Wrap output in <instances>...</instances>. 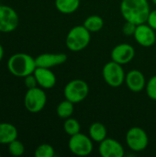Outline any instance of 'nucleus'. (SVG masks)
<instances>
[{
  "label": "nucleus",
  "instance_id": "4",
  "mask_svg": "<svg viewBox=\"0 0 156 157\" xmlns=\"http://www.w3.org/2000/svg\"><path fill=\"white\" fill-rule=\"evenodd\" d=\"M89 94L88 84L82 79H74L66 84L63 89L65 99L76 104L84 101Z\"/></svg>",
  "mask_w": 156,
  "mask_h": 157
},
{
  "label": "nucleus",
  "instance_id": "31",
  "mask_svg": "<svg viewBox=\"0 0 156 157\" xmlns=\"http://www.w3.org/2000/svg\"><path fill=\"white\" fill-rule=\"evenodd\" d=\"M0 32H1V31H0Z\"/></svg>",
  "mask_w": 156,
  "mask_h": 157
},
{
  "label": "nucleus",
  "instance_id": "29",
  "mask_svg": "<svg viewBox=\"0 0 156 157\" xmlns=\"http://www.w3.org/2000/svg\"><path fill=\"white\" fill-rule=\"evenodd\" d=\"M152 2H153V3H154V4L156 6V0H152Z\"/></svg>",
  "mask_w": 156,
  "mask_h": 157
},
{
  "label": "nucleus",
  "instance_id": "15",
  "mask_svg": "<svg viewBox=\"0 0 156 157\" xmlns=\"http://www.w3.org/2000/svg\"><path fill=\"white\" fill-rule=\"evenodd\" d=\"M33 74L37 79L38 85L44 89L52 88L56 84V76L50 68L36 67Z\"/></svg>",
  "mask_w": 156,
  "mask_h": 157
},
{
  "label": "nucleus",
  "instance_id": "13",
  "mask_svg": "<svg viewBox=\"0 0 156 157\" xmlns=\"http://www.w3.org/2000/svg\"><path fill=\"white\" fill-rule=\"evenodd\" d=\"M67 61L65 53H43L35 58L37 67L51 68L64 63Z\"/></svg>",
  "mask_w": 156,
  "mask_h": 157
},
{
  "label": "nucleus",
  "instance_id": "6",
  "mask_svg": "<svg viewBox=\"0 0 156 157\" xmlns=\"http://www.w3.org/2000/svg\"><path fill=\"white\" fill-rule=\"evenodd\" d=\"M68 147L70 152L74 155L87 156L93 152L94 144L89 135L79 132L73 136H70Z\"/></svg>",
  "mask_w": 156,
  "mask_h": 157
},
{
  "label": "nucleus",
  "instance_id": "10",
  "mask_svg": "<svg viewBox=\"0 0 156 157\" xmlns=\"http://www.w3.org/2000/svg\"><path fill=\"white\" fill-rule=\"evenodd\" d=\"M138 44L143 47H151L156 41L155 29H154L147 23L137 25L135 33L133 35Z\"/></svg>",
  "mask_w": 156,
  "mask_h": 157
},
{
  "label": "nucleus",
  "instance_id": "2",
  "mask_svg": "<svg viewBox=\"0 0 156 157\" xmlns=\"http://www.w3.org/2000/svg\"><path fill=\"white\" fill-rule=\"evenodd\" d=\"M36 67L35 59L27 53H16L7 62L9 72L17 77H26L33 74Z\"/></svg>",
  "mask_w": 156,
  "mask_h": 157
},
{
  "label": "nucleus",
  "instance_id": "20",
  "mask_svg": "<svg viewBox=\"0 0 156 157\" xmlns=\"http://www.w3.org/2000/svg\"><path fill=\"white\" fill-rule=\"evenodd\" d=\"M74 111V103L71 102L68 99L62 101L56 109L57 115L62 119H68L70 118Z\"/></svg>",
  "mask_w": 156,
  "mask_h": 157
},
{
  "label": "nucleus",
  "instance_id": "30",
  "mask_svg": "<svg viewBox=\"0 0 156 157\" xmlns=\"http://www.w3.org/2000/svg\"><path fill=\"white\" fill-rule=\"evenodd\" d=\"M0 156H1V154H0Z\"/></svg>",
  "mask_w": 156,
  "mask_h": 157
},
{
  "label": "nucleus",
  "instance_id": "25",
  "mask_svg": "<svg viewBox=\"0 0 156 157\" xmlns=\"http://www.w3.org/2000/svg\"><path fill=\"white\" fill-rule=\"evenodd\" d=\"M137 25H135L132 22L130 21H125L123 27H122V32L126 36H133L136 30Z\"/></svg>",
  "mask_w": 156,
  "mask_h": 157
},
{
  "label": "nucleus",
  "instance_id": "12",
  "mask_svg": "<svg viewBox=\"0 0 156 157\" xmlns=\"http://www.w3.org/2000/svg\"><path fill=\"white\" fill-rule=\"evenodd\" d=\"M98 152L102 157H123L125 155L122 144L112 138H106L99 143Z\"/></svg>",
  "mask_w": 156,
  "mask_h": 157
},
{
  "label": "nucleus",
  "instance_id": "7",
  "mask_svg": "<svg viewBox=\"0 0 156 157\" xmlns=\"http://www.w3.org/2000/svg\"><path fill=\"white\" fill-rule=\"evenodd\" d=\"M46 101L47 97L45 92L39 87H34L28 89L24 98V105L28 111L31 113H38L43 109L46 105Z\"/></svg>",
  "mask_w": 156,
  "mask_h": 157
},
{
  "label": "nucleus",
  "instance_id": "3",
  "mask_svg": "<svg viewBox=\"0 0 156 157\" xmlns=\"http://www.w3.org/2000/svg\"><path fill=\"white\" fill-rule=\"evenodd\" d=\"M91 40V32L84 25H77L72 28L65 40L67 48L72 52H80L86 49Z\"/></svg>",
  "mask_w": 156,
  "mask_h": 157
},
{
  "label": "nucleus",
  "instance_id": "23",
  "mask_svg": "<svg viewBox=\"0 0 156 157\" xmlns=\"http://www.w3.org/2000/svg\"><path fill=\"white\" fill-rule=\"evenodd\" d=\"M8 151L9 154L13 156H20L24 154L25 147L21 142L16 139L8 144Z\"/></svg>",
  "mask_w": 156,
  "mask_h": 157
},
{
  "label": "nucleus",
  "instance_id": "5",
  "mask_svg": "<svg viewBox=\"0 0 156 157\" xmlns=\"http://www.w3.org/2000/svg\"><path fill=\"white\" fill-rule=\"evenodd\" d=\"M104 81L111 87H119L125 82V72L121 64L110 61L107 63L102 69Z\"/></svg>",
  "mask_w": 156,
  "mask_h": 157
},
{
  "label": "nucleus",
  "instance_id": "9",
  "mask_svg": "<svg viewBox=\"0 0 156 157\" xmlns=\"http://www.w3.org/2000/svg\"><path fill=\"white\" fill-rule=\"evenodd\" d=\"M19 22L17 13L10 6H0V31L11 32L17 29Z\"/></svg>",
  "mask_w": 156,
  "mask_h": 157
},
{
  "label": "nucleus",
  "instance_id": "17",
  "mask_svg": "<svg viewBox=\"0 0 156 157\" xmlns=\"http://www.w3.org/2000/svg\"><path fill=\"white\" fill-rule=\"evenodd\" d=\"M107 128L101 122H94L90 125L88 129V135L92 139L93 142L101 143L103 140L107 138Z\"/></svg>",
  "mask_w": 156,
  "mask_h": 157
},
{
  "label": "nucleus",
  "instance_id": "18",
  "mask_svg": "<svg viewBox=\"0 0 156 157\" xmlns=\"http://www.w3.org/2000/svg\"><path fill=\"white\" fill-rule=\"evenodd\" d=\"M55 6L63 14H73L79 8L80 0H55Z\"/></svg>",
  "mask_w": 156,
  "mask_h": 157
},
{
  "label": "nucleus",
  "instance_id": "14",
  "mask_svg": "<svg viewBox=\"0 0 156 157\" xmlns=\"http://www.w3.org/2000/svg\"><path fill=\"white\" fill-rule=\"evenodd\" d=\"M125 82L128 88L134 93L143 91L146 86V79L144 75L137 69L131 70L127 73Z\"/></svg>",
  "mask_w": 156,
  "mask_h": 157
},
{
  "label": "nucleus",
  "instance_id": "24",
  "mask_svg": "<svg viewBox=\"0 0 156 157\" xmlns=\"http://www.w3.org/2000/svg\"><path fill=\"white\" fill-rule=\"evenodd\" d=\"M145 89L148 97L153 100H156V75L152 76L149 79V81L146 83Z\"/></svg>",
  "mask_w": 156,
  "mask_h": 157
},
{
  "label": "nucleus",
  "instance_id": "1",
  "mask_svg": "<svg viewBox=\"0 0 156 157\" xmlns=\"http://www.w3.org/2000/svg\"><path fill=\"white\" fill-rule=\"evenodd\" d=\"M120 12L125 21L140 25L147 22L151 9L148 0H122Z\"/></svg>",
  "mask_w": 156,
  "mask_h": 157
},
{
  "label": "nucleus",
  "instance_id": "26",
  "mask_svg": "<svg viewBox=\"0 0 156 157\" xmlns=\"http://www.w3.org/2000/svg\"><path fill=\"white\" fill-rule=\"evenodd\" d=\"M24 78H25V86L28 89L37 87L38 82H37V79H36L34 74H31V75L24 77Z\"/></svg>",
  "mask_w": 156,
  "mask_h": 157
},
{
  "label": "nucleus",
  "instance_id": "8",
  "mask_svg": "<svg viewBox=\"0 0 156 157\" xmlns=\"http://www.w3.org/2000/svg\"><path fill=\"white\" fill-rule=\"evenodd\" d=\"M126 143L131 151L143 152L147 148L149 139L143 129L140 127H132L126 133Z\"/></svg>",
  "mask_w": 156,
  "mask_h": 157
},
{
  "label": "nucleus",
  "instance_id": "22",
  "mask_svg": "<svg viewBox=\"0 0 156 157\" xmlns=\"http://www.w3.org/2000/svg\"><path fill=\"white\" fill-rule=\"evenodd\" d=\"M34 155L36 157H53L54 149L51 145L48 144H43L37 147Z\"/></svg>",
  "mask_w": 156,
  "mask_h": 157
},
{
  "label": "nucleus",
  "instance_id": "11",
  "mask_svg": "<svg viewBox=\"0 0 156 157\" xmlns=\"http://www.w3.org/2000/svg\"><path fill=\"white\" fill-rule=\"evenodd\" d=\"M111 60L123 65L131 62L135 56V49L129 43L116 45L111 51Z\"/></svg>",
  "mask_w": 156,
  "mask_h": 157
},
{
  "label": "nucleus",
  "instance_id": "28",
  "mask_svg": "<svg viewBox=\"0 0 156 157\" xmlns=\"http://www.w3.org/2000/svg\"><path fill=\"white\" fill-rule=\"evenodd\" d=\"M3 55H4V49H3L2 45L0 44V62H1V60L3 58Z\"/></svg>",
  "mask_w": 156,
  "mask_h": 157
},
{
  "label": "nucleus",
  "instance_id": "16",
  "mask_svg": "<svg viewBox=\"0 0 156 157\" xmlns=\"http://www.w3.org/2000/svg\"><path fill=\"white\" fill-rule=\"evenodd\" d=\"M17 137L16 127L10 123H0V144H9Z\"/></svg>",
  "mask_w": 156,
  "mask_h": 157
},
{
  "label": "nucleus",
  "instance_id": "27",
  "mask_svg": "<svg viewBox=\"0 0 156 157\" xmlns=\"http://www.w3.org/2000/svg\"><path fill=\"white\" fill-rule=\"evenodd\" d=\"M146 23L148 25H150L154 29L156 30V9L150 12V15L148 17V19H147Z\"/></svg>",
  "mask_w": 156,
  "mask_h": 157
},
{
  "label": "nucleus",
  "instance_id": "21",
  "mask_svg": "<svg viewBox=\"0 0 156 157\" xmlns=\"http://www.w3.org/2000/svg\"><path fill=\"white\" fill-rule=\"evenodd\" d=\"M63 130L65 133H67L69 136H73L80 132L81 125L76 119L70 117L68 119H65V121L63 123Z\"/></svg>",
  "mask_w": 156,
  "mask_h": 157
},
{
  "label": "nucleus",
  "instance_id": "19",
  "mask_svg": "<svg viewBox=\"0 0 156 157\" xmlns=\"http://www.w3.org/2000/svg\"><path fill=\"white\" fill-rule=\"evenodd\" d=\"M84 27L90 31L91 33L93 32H97L102 29L104 27V20L100 16L97 15H92L87 17L85 21H84Z\"/></svg>",
  "mask_w": 156,
  "mask_h": 157
}]
</instances>
